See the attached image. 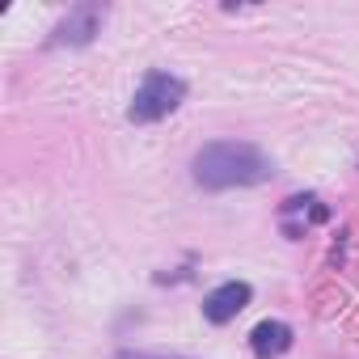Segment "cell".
I'll return each mask as SVG.
<instances>
[{
    "instance_id": "cell-2",
    "label": "cell",
    "mask_w": 359,
    "mask_h": 359,
    "mask_svg": "<svg viewBox=\"0 0 359 359\" xmlns=\"http://www.w3.org/2000/svg\"><path fill=\"white\" fill-rule=\"evenodd\" d=\"M182 102H187V81L165 72V68H152V72H144V81H140V89H135V97L127 106V118L148 127V123L169 118Z\"/></svg>"
},
{
    "instance_id": "cell-3",
    "label": "cell",
    "mask_w": 359,
    "mask_h": 359,
    "mask_svg": "<svg viewBox=\"0 0 359 359\" xmlns=\"http://www.w3.org/2000/svg\"><path fill=\"white\" fill-rule=\"evenodd\" d=\"M106 5H97V0H85V5H72L64 18H60V26L51 30V47H89L97 34H102V26H106Z\"/></svg>"
},
{
    "instance_id": "cell-6",
    "label": "cell",
    "mask_w": 359,
    "mask_h": 359,
    "mask_svg": "<svg viewBox=\"0 0 359 359\" xmlns=\"http://www.w3.org/2000/svg\"><path fill=\"white\" fill-rule=\"evenodd\" d=\"M114 359H187V355H161V351H131V346H123Z\"/></svg>"
},
{
    "instance_id": "cell-4",
    "label": "cell",
    "mask_w": 359,
    "mask_h": 359,
    "mask_svg": "<svg viewBox=\"0 0 359 359\" xmlns=\"http://www.w3.org/2000/svg\"><path fill=\"white\" fill-rule=\"evenodd\" d=\"M250 300H254V287L245 279H229L203 296V317L212 325H229V321H237V313L250 309Z\"/></svg>"
},
{
    "instance_id": "cell-5",
    "label": "cell",
    "mask_w": 359,
    "mask_h": 359,
    "mask_svg": "<svg viewBox=\"0 0 359 359\" xmlns=\"http://www.w3.org/2000/svg\"><path fill=\"white\" fill-rule=\"evenodd\" d=\"M292 342H296V330H292L287 321H279V317H266V321H258V325L250 330V351H254V359H279V355L292 351Z\"/></svg>"
},
{
    "instance_id": "cell-1",
    "label": "cell",
    "mask_w": 359,
    "mask_h": 359,
    "mask_svg": "<svg viewBox=\"0 0 359 359\" xmlns=\"http://www.w3.org/2000/svg\"><path fill=\"white\" fill-rule=\"evenodd\" d=\"M271 173H275V161L250 140H212L191 161V177L203 191L262 187V182H271Z\"/></svg>"
}]
</instances>
